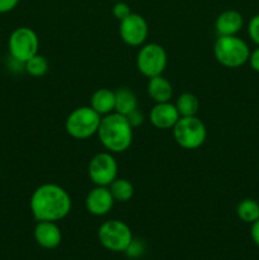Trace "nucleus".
I'll return each instance as SVG.
<instances>
[{"label": "nucleus", "instance_id": "nucleus-1", "mask_svg": "<svg viewBox=\"0 0 259 260\" xmlns=\"http://www.w3.org/2000/svg\"><path fill=\"white\" fill-rule=\"evenodd\" d=\"M71 205L68 190L55 183H45L36 188L29 201L30 212L37 222L62 220L70 213Z\"/></svg>", "mask_w": 259, "mask_h": 260}, {"label": "nucleus", "instance_id": "nucleus-2", "mask_svg": "<svg viewBox=\"0 0 259 260\" xmlns=\"http://www.w3.org/2000/svg\"><path fill=\"white\" fill-rule=\"evenodd\" d=\"M96 135L104 149L112 154L127 151L131 146L134 136L132 127L126 117L117 112L103 116Z\"/></svg>", "mask_w": 259, "mask_h": 260}, {"label": "nucleus", "instance_id": "nucleus-3", "mask_svg": "<svg viewBox=\"0 0 259 260\" xmlns=\"http://www.w3.org/2000/svg\"><path fill=\"white\" fill-rule=\"evenodd\" d=\"M216 61L229 69H236L249 61L250 50L246 42L238 36H218L213 46Z\"/></svg>", "mask_w": 259, "mask_h": 260}, {"label": "nucleus", "instance_id": "nucleus-4", "mask_svg": "<svg viewBox=\"0 0 259 260\" xmlns=\"http://www.w3.org/2000/svg\"><path fill=\"white\" fill-rule=\"evenodd\" d=\"M102 116L91 107H79L74 109L65 121V129L73 139L86 140L98 132Z\"/></svg>", "mask_w": 259, "mask_h": 260}, {"label": "nucleus", "instance_id": "nucleus-5", "mask_svg": "<svg viewBox=\"0 0 259 260\" xmlns=\"http://www.w3.org/2000/svg\"><path fill=\"white\" fill-rule=\"evenodd\" d=\"M175 142L185 150H196L205 144L207 129L198 117H180L173 127Z\"/></svg>", "mask_w": 259, "mask_h": 260}, {"label": "nucleus", "instance_id": "nucleus-6", "mask_svg": "<svg viewBox=\"0 0 259 260\" xmlns=\"http://www.w3.org/2000/svg\"><path fill=\"white\" fill-rule=\"evenodd\" d=\"M98 239L102 245L113 253H124L134 240L132 231L127 223L119 220H109L101 225Z\"/></svg>", "mask_w": 259, "mask_h": 260}, {"label": "nucleus", "instance_id": "nucleus-7", "mask_svg": "<svg viewBox=\"0 0 259 260\" xmlns=\"http://www.w3.org/2000/svg\"><path fill=\"white\" fill-rule=\"evenodd\" d=\"M168 63L165 48L159 43H146L140 48L136 57L137 70L146 78L163 75Z\"/></svg>", "mask_w": 259, "mask_h": 260}, {"label": "nucleus", "instance_id": "nucleus-8", "mask_svg": "<svg viewBox=\"0 0 259 260\" xmlns=\"http://www.w3.org/2000/svg\"><path fill=\"white\" fill-rule=\"evenodd\" d=\"M40 40L32 28L19 27L14 29L8 41L9 53L15 61L24 63L38 53Z\"/></svg>", "mask_w": 259, "mask_h": 260}, {"label": "nucleus", "instance_id": "nucleus-9", "mask_svg": "<svg viewBox=\"0 0 259 260\" xmlns=\"http://www.w3.org/2000/svg\"><path fill=\"white\" fill-rule=\"evenodd\" d=\"M88 175L95 185L108 187L116 178H118V164L113 154L104 151L94 155L88 165Z\"/></svg>", "mask_w": 259, "mask_h": 260}, {"label": "nucleus", "instance_id": "nucleus-10", "mask_svg": "<svg viewBox=\"0 0 259 260\" xmlns=\"http://www.w3.org/2000/svg\"><path fill=\"white\" fill-rule=\"evenodd\" d=\"M119 36L126 45L131 47L142 46L149 36L146 19L137 13H131L119 22Z\"/></svg>", "mask_w": 259, "mask_h": 260}, {"label": "nucleus", "instance_id": "nucleus-11", "mask_svg": "<svg viewBox=\"0 0 259 260\" xmlns=\"http://www.w3.org/2000/svg\"><path fill=\"white\" fill-rule=\"evenodd\" d=\"M114 198L108 187L95 185L85 198V207L94 216H104L111 212L114 205Z\"/></svg>", "mask_w": 259, "mask_h": 260}, {"label": "nucleus", "instance_id": "nucleus-12", "mask_svg": "<svg viewBox=\"0 0 259 260\" xmlns=\"http://www.w3.org/2000/svg\"><path fill=\"white\" fill-rule=\"evenodd\" d=\"M180 118L175 104L170 102L165 103H155L150 111V122L152 126L159 129H170L175 126Z\"/></svg>", "mask_w": 259, "mask_h": 260}, {"label": "nucleus", "instance_id": "nucleus-13", "mask_svg": "<svg viewBox=\"0 0 259 260\" xmlns=\"http://www.w3.org/2000/svg\"><path fill=\"white\" fill-rule=\"evenodd\" d=\"M35 240L41 248L55 249L62 240V234L57 223L52 221H38L33 231Z\"/></svg>", "mask_w": 259, "mask_h": 260}, {"label": "nucleus", "instance_id": "nucleus-14", "mask_svg": "<svg viewBox=\"0 0 259 260\" xmlns=\"http://www.w3.org/2000/svg\"><path fill=\"white\" fill-rule=\"evenodd\" d=\"M244 19L238 10L229 9L218 14L216 18L215 28L218 36H236L241 30Z\"/></svg>", "mask_w": 259, "mask_h": 260}, {"label": "nucleus", "instance_id": "nucleus-15", "mask_svg": "<svg viewBox=\"0 0 259 260\" xmlns=\"http://www.w3.org/2000/svg\"><path fill=\"white\" fill-rule=\"evenodd\" d=\"M147 94L155 103H165L172 99L173 86L170 81L163 75L154 76L150 78L147 83Z\"/></svg>", "mask_w": 259, "mask_h": 260}, {"label": "nucleus", "instance_id": "nucleus-16", "mask_svg": "<svg viewBox=\"0 0 259 260\" xmlns=\"http://www.w3.org/2000/svg\"><path fill=\"white\" fill-rule=\"evenodd\" d=\"M90 107L99 116L113 113L114 107H116V94L107 88L98 89L91 95Z\"/></svg>", "mask_w": 259, "mask_h": 260}, {"label": "nucleus", "instance_id": "nucleus-17", "mask_svg": "<svg viewBox=\"0 0 259 260\" xmlns=\"http://www.w3.org/2000/svg\"><path fill=\"white\" fill-rule=\"evenodd\" d=\"M116 94V107H114V112L126 116L130 112L134 109L139 108L137 107V98L135 95L134 91L128 88H119L118 90L114 91Z\"/></svg>", "mask_w": 259, "mask_h": 260}, {"label": "nucleus", "instance_id": "nucleus-18", "mask_svg": "<svg viewBox=\"0 0 259 260\" xmlns=\"http://www.w3.org/2000/svg\"><path fill=\"white\" fill-rule=\"evenodd\" d=\"M109 190H111L112 196H113L116 202L126 203L134 196V185L130 180L124 179V178H116L111 184L108 185Z\"/></svg>", "mask_w": 259, "mask_h": 260}, {"label": "nucleus", "instance_id": "nucleus-19", "mask_svg": "<svg viewBox=\"0 0 259 260\" xmlns=\"http://www.w3.org/2000/svg\"><path fill=\"white\" fill-rule=\"evenodd\" d=\"M174 104L180 117H193L198 113L200 109V101L192 93H182Z\"/></svg>", "mask_w": 259, "mask_h": 260}, {"label": "nucleus", "instance_id": "nucleus-20", "mask_svg": "<svg viewBox=\"0 0 259 260\" xmlns=\"http://www.w3.org/2000/svg\"><path fill=\"white\" fill-rule=\"evenodd\" d=\"M236 213L243 222H255L259 218V203L256 201L250 200V198L243 200L236 207Z\"/></svg>", "mask_w": 259, "mask_h": 260}, {"label": "nucleus", "instance_id": "nucleus-21", "mask_svg": "<svg viewBox=\"0 0 259 260\" xmlns=\"http://www.w3.org/2000/svg\"><path fill=\"white\" fill-rule=\"evenodd\" d=\"M24 68L30 76L40 78L48 71V61L46 60L45 56L37 53L33 57H30L27 62H24Z\"/></svg>", "mask_w": 259, "mask_h": 260}, {"label": "nucleus", "instance_id": "nucleus-22", "mask_svg": "<svg viewBox=\"0 0 259 260\" xmlns=\"http://www.w3.org/2000/svg\"><path fill=\"white\" fill-rule=\"evenodd\" d=\"M248 33L250 40L259 46V14L254 15L248 24Z\"/></svg>", "mask_w": 259, "mask_h": 260}, {"label": "nucleus", "instance_id": "nucleus-23", "mask_svg": "<svg viewBox=\"0 0 259 260\" xmlns=\"http://www.w3.org/2000/svg\"><path fill=\"white\" fill-rule=\"evenodd\" d=\"M112 13H113V17L121 22V20L124 19L127 15L131 14L132 12H131V9H130L128 4H126V3H123V2H118L113 5Z\"/></svg>", "mask_w": 259, "mask_h": 260}, {"label": "nucleus", "instance_id": "nucleus-24", "mask_svg": "<svg viewBox=\"0 0 259 260\" xmlns=\"http://www.w3.org/2000/svg\"><path fill=\"white\" fill-rule=\"evenodd\" d=\"M124 117H126V118H127L128 123L131 124L132 128H135V127L141 126V124L144 123V121H145L144 113H142V112L140 111L139 108L134 109V111L130 112V113L126 114V116H124Z\"/></svg>", "mask_w": 259, "mask_h": 260}, {"label": "nucleus", "instance_id": "nucleus-25", "mask_svg": "<svg viewBox=\"0 0 259 260\" xmlns=\"http://www.w3.org/2000/svg\"><path fill=\"white\" fill-rule=\"evenodd\" d=\"M145 250V246L142 244V241L140 240H132L130 246L127 248V250L124 253H127V255L132 256V258H137V256L141 255Z\"/></svg>", "mask_w": 259, "mask_h": 260}, {"label": "nucleus", "instance_id": "nucleus-26", "mask_svg": "<svg viewBox=\"0 0 259 260\" xmlns=\"http://www.w3.org/2000/svg\"><path fill=\"white\" fill-rule=\"evenodd\" d=\"M20 0H0V14L9 13L19 4Z\"/></svg>", "mask_w": 259, "mask_h": 260}, {"label": "nucleus", "instance_id": "nucleus-27", "mask_svg": "<svg viewBox=\"0 0 259 260\" xmlns=\"http://www.w3.org/2000/svg\"><path fill=\"white\" fill-rule=\"evenodd\" d=\"M249 63H250L251 69L256 73H259V46L250 52V56H249Z\"/></svg>", "mask_w": 259, "mask_h": 260}, {"label": "nucleus", "instance_id": "nucleus-28", "mask_svg": "<svg viewBox=\"0 0 259 260\" xmlns=\"http://www.w3.org/2000/svg\"><path fill=\"white\" fill-rule=\"evenodd\" d=\"M251 239H253L254 243L259 246V218L255 222L251 223V230H250Z\"/></svg>", "mask_w": 259, "mask_h": 260}]
</instances>
